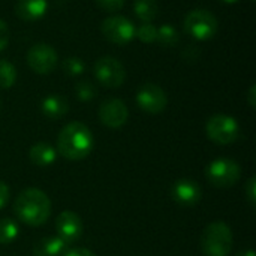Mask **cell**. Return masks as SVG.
<instances>
[{
    "instance_id": "1",
    "label": "cell",
    "mask_w": 256,
    "mask_h": 256,
    "mask_svg": "<svg viewBox=\"0 0 256 256\" xmlns=\"http://www.w3.org/2000/svg\"><path fill=\"white\" fill-rule=\"evenodd\" d=\"M92 130L81 122L68 123L58 134L57 152L68 160H82L93 148Z\"/></svg>"
},
{
    "instance_id": "2",
    "label": "cell",
    "mask_w": 256,
    "mask_h": 256,
    "mask_svg": "<svg viewBox=\"0 0 256 256\" xmlns=\"http://www.w3.org/2000/svg\"><path fill=\"white\" fill-rule=\"evenodd\" d=\"M14 213L22 224L28 226L44 225L51 214V201L48 195L36 188L22 190L14 204Z\"/></svg>"
},
{
    "instance_id": "3",
    "label": "cell",
    "mask_w": 256,
    "mask_h": 256,
    "mask_svg": "<svg viewBox=\"0 0 256 256\" xmlns=\"http://www.w3.org/2000/svg\"><path fill=\"white\" fill-rule=\"evenodd\" d=\"M232 231L222 222H212L202 232L201 248L206 256H228L232 250Z\"/></svg>"
},
{
    "instance_id": "4",
    "label": "cell",
    "mask_w": 256,
    "mask_h": 256,
    "mask_svg": "<svg viewBox=\"0 0 256 256\" xmlns=\"http://www.w3.org/2000/svg\"><path fill=\"white\" fill-rule=\"evenodd\" d=\"M183 28L196 40H208L216 36L219 21L216 15L207 9H192L183 20Z\"/></svg>"
},
{
    "instance_id": "5",
    "label": "cell",
    "mask_w": 256,
    "mask_h": 256,
    "mask_svg": "<svg viewBox=\"0 0 256 256\" xmlns=\"http://www.w3.org/2000/svg\"><path fill=\"white\" fill-rule=\"evenodd\" d=\"M206 134L213 142L219 146H228L238 140L240 124L228 114H214L206 123Z\"/></svg>"
},
{
    "instance_id": "6",
    "label": "cell",
    "mask_w": 256,
    "mask_h": 256,
    "mask_svg": "<svg viewBox=\"0 0 256 256\" xmlns=\"http://www.w3.org/2000/svg\"><path fill=\"white\" fill-rule=\"evenodd\" d=\"M206 177L214 188L228 189L237 184V182L240 180L242 168L232 159L219 158V159H214L206 168Z\"/></svg>"
},
{
    "instance_id": "7",
    "label": "cell",
    "mask_w": 256,
    "mask_h": 256,
    "mask_svg": "<svg viewBox=\"0 0 256 256\" xmlns=\"http://www.w3.org/2000/svg\"><path fill=\"white\" fill-rule=\"evenodd\" d=\"M93 72L96 80L106 88H117L126 80V69L123 63L112 56L99 57L94 63Z\"/></svg>"
},
{
    "instance_id": "8",
    "label": "cell",
    "mask_w": 256,
    "mask_h": 256,
    "mask_svg": "<svg viewBox=\"0 0 256 256\" xmlns=\"http://www.w3.org/2000/svg\"><path fill=\"white\" fill-rule=\"evenodd\" d=\"M135 24L123 15H111L100 24V32L106 40L116 45H126L135 38Z\"/></svg>"
},
{
    "instance_id": "9",
    "label": "cell",
    "mask_w": 256,
    "mask_h": 256,
    "mask_svg": "<svg viewBox=\"0 0 256 256\" xmlns=\"http://www.w3.org/2000/svg\"><path fill=\"white\" fill-rule=\"evenodd\" d=\"M58 63L57 51L52 45L45 42H38L30 46L27 51V64L28 68L39 75L51 74Z\"/></svg>"
},
{
    "instance_id": "10",
    "label": "cell",
    "mask_w": 256,
    "mask_h": 256,
    "mask_svg": "<svg viewBox=\"0 0 256 256\" xmlns=\"http://www.w3.org/2000/svg\"><path fill=\"white\" fill-rule=\"evenodd\" d=\"M135 100L140 110L147 114H160L168 105V96L165 90L154 82L142 84L136 92Z\"/></svg>"
},
{
    "instance_id": "11",
    "label": "cell",
    "mask_w": 256,
    "mask_h": 256,
    "mask_svg": "<svg viewBox=\"0 0 256 256\" xmlns=\"http://www.w3.org/2000/svg\"><path fill=\"white\" fill-rule=\"evenodd\" d=\"M98 116L104 126L110 129H120L126 124L129 118V111L123 100L117 98H110L100 104Z\"/></svg>"
},
{
    "instance_id": "12",
    "label": "cell",
    "mask_w": 256,
    "mask_h": 256,
    "mask_svg": "<svg viewBox=\"0 0 256 256\" xmlns=\"http://www.w3.org/2000/svg\"><path fill=\"white\" fill-rule=\"evenodd\" d=\"M56 231H57V237H60L68 246L78 242L82 236L84 231V225L81 218L74 213V212H62L57 219H56Z\"/></svg>"
},
{
    "instance_id": "13",
    "label": "cell",
    "mask_w": 256,
    "mask_h": 256,
    "mask_svg": "<svg viewBox=\"0 0 256 256\" xmlns=\"http://www.w3.org/2000/svg\"><path fill=\"white\" fill-rule=\"evenodd\" d=\"M171 196L182 207H194L201 201L202 190L196 182L190 178H180L172 184Z\"/></svg>"
},
{
    "instance_id": "14",
    "label": "cell",
    "mask_w": 256,
    "mask_h": 256,
    "mask_svg": "<svg viewBox=\"0 0 256 256\" xmlns=\"http://www.w3.org/2000/svg\"><path fill=\"white\" fill-rule=\"evenodd\" d=\"M48 0H16L15 15L26 22H34L45 16Z\"/></svg>"
},
{
    "instance_id": "15",
    "label": "cell",
    "mask_w": 256,
    "mask_h": 256,
    "mask_svg": "<svg viewBox=\"0 0 256 256\" xmlns=\"http://www.w3.org/2000/svg\"><path fill=\"white\" fill-rule=\"evenodd\" d=\"M40 110H42V114L45 117H48L51 120H58V118H62V117H64L68 114L69 104L60 94H50L42 100Z\"/></svg>"
},
{
    "instance_id": "16",
    "label": "cell",
    "mask_w": 256,
    "mask_h": 256,
    "mask_svg": "<svg viewBox=\"0 0 256 256\" xmlns=\"http://www.w3.org/2000/svg\"><path fill=\"white\" fill-rule=\"evenodd\" d=\"M56 158H57V152L48 142H36L34 146H32L28 152V159L32 160V164L38 166L52 165L56 162Z\"/></svg>"
},
{
    "instance_id": "17",
    "label": "cell",
    "mask_w": 256,
    "mask_h": 256,
    "mask_svg": "<svg viewBox=\"0 0 256 256\" xmlns=\"http://www.w3.org/2000/svg\"><path fill=\"white\" fill-rule=\"evenodd\" d=\"M68 244L60 237H45L39 240L33 248L34 256H62Z\"/></svg>"
},
{
    "instance_id": "18",
    "label": "cell",
    "mask_w": 256,
    "mask_h": 256,
    "mask_svg": "<svg viewBox=\"0 0 256 256\" xmlns=\"http://www.w3.org/2000/svg\"><path fill=\"white\" fill-rule=\"evenodd\" d=\"M134 12L141 22H153L159 15V3L158 0H135Z\"/></svg>"
},
{
    "instance_id": "19",
    "label": "cell",
    "mask_w": 256,
    "mask_h": 256,
    "mask_svg": "<svg viewBox=\"0 0 256 256\" xmlns=\"http://www.w3.org/2000/svg\"><path fill=\"white\" fill-rule=\"evenodd\" d=\"M156 42L165 48H174L180 42V34L176 27H172L170 24H162L160 27H158Z\"/></svg>"
},
{
    "instance_id": "20",
    "label": "cell",
    "mask_w": 256,
    "mask_h": 256,
    "mask_svg": "<svg viewBox=\"0 0 256 256\" xmlns=\"http://www.w3.org/2000/svg\"><path fill=\"white\" fill-rule=\"evenodd\" d=\"M16 69L15 66L4 60V58H0V88L6 90V88H10L15 81H16Z\"/></svg>"
},
{
    "instance_id": "21",
    "label": "cell",
    "mask_w": 256,
    "mask_h": 256,
    "mask_svg": "<svg viewBox=\"0 0 256 256\" xmlns=\"http://www.w3.org/2000/svg\"><path fill=\"white\" fill-rule=\"evenodd\" d=\"M20 228L15 220L6 218L0 219V244H9L18 237Z\"/></svg>"
},
{
    "instance_id": "22",
    "label": "cell",
    "mask_w": 256,
    "mask_h": 256,
    "mask_svg": "<svg viewBox=\"0 0 256 256\" xmlns=\"http://www.w3.org/2000/svg\"><path fill=\"white\" fill-rule=\"evenodd\" d=\"M62 69L66 75L69 76H80L81 74H84L86 70V64L80 58V57H75V56H70V57H66L62 63Z\"/></svg>"
},
{
    "instance_id": "23",
    "label": "cell",
    "mask_w": 256,
    "mask_h": 256,
    "mask_svg": "<svg viewBox=\"0 0 256 256\" xmlns=\"http://www.w3.org/2000/svg\"><path fill=\"white\" fill-rule=\"evenodd\" d=\"M135 36L144 44H153V42H156L158 27L153 22H141L135 28Z\"/></svg>"
},
{
    "instance_id": "24",
    "label": "cell",
    "mask_w": 256,
    "mask_h": 256,
    "mask_svg": "<svg viewBox=\"0 0 256 256\" xmlns=\"http://www.w3.org/2000/svg\"><path fill=\"white\" fill-rule=\"evenodd\" d=\"M75 94H76V98L81 102H92L96 98L98 92H96V87L93 86V82L82 80V81L76 82V86H75Z\"/></svg>"
},
{
    "instance_id": "25",
    "label": "cell",
    "mask_w": 256,
    "mask_h": 256,
    "mask_svg": "<svg viewBox=\"0 0 256 256\" xmlns=\"http://www.w3.org/2000/svg\"><path fill=\"white\" fill-rule=\"evenodd\" d=\"M98 8H100L105 12H118L124 6V0H94Z\"/></svg>"
},
{
    "instance_id": "26",
    "label": "cell",
    "mask_w": 256,
    "mask_h": 256,
    "mask_svg": "<svg viewBox=\"0 0 256 256\" xmlns=\"http://www.w3.org/2000/svg\"><path fill=\"white\" fill-rule=\"evenodd\" d=\"M246 196L250 202L252 207L256 206V178L255 177H250L248 184H246Z\"/></svg>"
},
{
    "instance_id": "27",
    "label": "cell",
    "mask_w": 256,
    "mask_h": 256,
    "mask_svg": "<svg viewBox=\"0 0 256 256\" xmlns=\"http://www.w3.org/2000/svg\"><path fill=\"white\" fill-rule=\"evenodd\" d=\"M9 44V27L0 18V51H3Z\"/></svg>"
},
{
    "instance_id": "28",
    "label": "cell",
    "mask_w": 256,
    "mask_h": 256,
    "mask_svg": "<svg viewBox=\"0 0 256 256\" xmlns=\"http://www.w3.org/2000/svg\"><path fill=\"white\" fill-rule=\"evenodd\" d=\"M9 195H10V190H9L8 184L0 180V210L6 206V202L9 200Z\"/></svg>"
},
{
    "instance_id": "29",
    "label": "cell",
    "mask_w": 256,
    "mask_h": 256,
    "mask_svg": "<svg viewBox=\"0 0 256 256\" xmlns=\"http://www.w3.org/2000/svg\"><path fill=\"white\" fill-rule=\"evenodd\" d=\"M63 256H96L92 250L88 249H74V250H69L66 252Z\"/></svg>"
},
{
    "instance_id": "30",
    "label": "cell",
    "mask_w": 256,
    "mask_h": 256,
    "mask_svg": "<svg viewBox=\"0 0 256 256\" xmlns=\"http://www.w3.org/2000/svg\"><path fill=\"white\" fill-rule=\"evenodd\" d=\"M248 102L250 105V108H255L256 106V86L252 84L249 92H248Z\"/></svg>"
},
{
    "instance_id": "31",
    "label": "cell",
    "mask_w": 256,
    "mask_h": 256,
    "mask_svg": "<svg viewBox=\"0 0 256 256\" xmlns=\"http://www.w3.org/2000/svg\"><path fill=\"white\" fill-rule=\"evenodd\" d=\"M240 256H256V254L254 250H246V252L240 254Z\"/></svg>"
},
{
    "instance_id": "32",
    "label": "cell",
    "mask_w": 256,
    "mask_h": 256,
    "mask_svg": "<svg viewBox=\"0 0 256 256\" xmlns=\"http://www.w3.org/2000/svg\"><path fill=\"white\" fill-rule=\"evenodd\" d=\"M220 2H224V3H226V4H234V3H237L238 0H220Z\"/></svg>"
}]
</instances>
